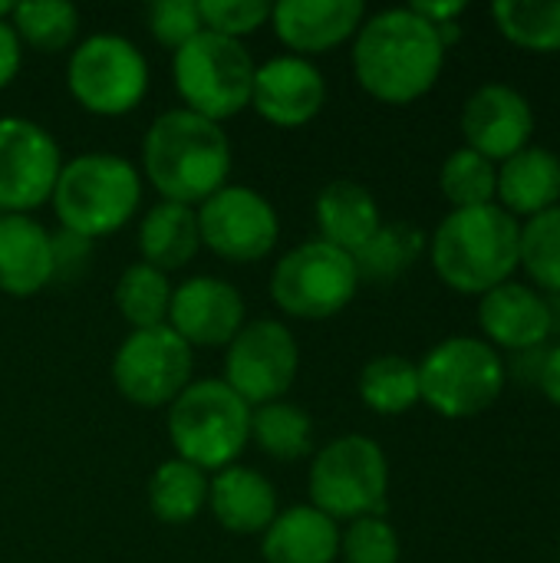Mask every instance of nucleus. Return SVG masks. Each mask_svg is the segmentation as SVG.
Returning a JSON list of instances; mask_svg holds the SVG:
<instances>
[{"label": "nucleus", "instance_id": "nucleus-1", "mask_svg": "<svg viewBox=\"0 0 560 563\" xmlns=\"http://www.w3.org/2000/svg\"><path fill=\"white\" fill-rule=\"evenodd\" d=\"M446 69L439 30L409 7L380 10L353 36V76L373 99L409 106L432 92Z\"/></svg>", "mask_w": 560, "mask_h": 563}, {"label": "nucleus", "instance_id": "nucleus-2", "mask_svg": "<svg viewBox=\"0 0 560 563\" xmlns=\"http://www.w3.org/2000/svg\"><path fill=\"white\" fill-rule=\"evenodd\" d=\"M142 172L162 201L201 205L231 178V142L224 129L191 109L152 119L142 139Z\"/></svg>", "mask_w": 560, "mask_h": 563}, {"label": "nucleus", "instance_id": "nucleus-3", "mask_svg": "<svg viewBox=\"0 0 560 563\" xmlns=\"http://www.w3.org/2000/svg\"><path fill=\"white\" fill-rule=\"evenodd\" d=\"M521 224L498 205L455 208L429 234V261L446 287L482 297L518 271Z\"/></svg>", "mask_w": 560, "mask_h": 563}, {"label": "nucleus", "instance_id": "nucleus-4", "mask_svg": "<svg viewBox=\"0 0 560 563\" xmlns=\"http://www.w3.org/2000/svg\"><path fill=\"white\" fill-rule=\"evenodd\" d=\"M139 201L142 175L116 152H83L63 162L50 198L59 228L89 241L122 231L135 218Z\"/></svg>", "mask_w": 560, "mask_h": 563}, {"label": "nucleus", "instance_id": "nucleus-5", "mask_svg": "<svg viewBox=\"0 0 560 563\" xmlns=\"http://www.w3.org/2000/svg\"><path fill=\"white\" fill-rule=\"evenodd\" d=\"M168 439L175 459L221 472L251 442V406L224 379H195L168 406Z\"/></svg>", "mask_w": 560, "mask_h": 563}, {"label": "nucleus", "instance_id": "nucleus-6", "mask_svg": "<svg viewBox=\"0 0 560 563\" xmlns=\"http://www.w3.org/2000/svg\"><path fill=\"white\" fill-rule=\"evenodd\" d=\"M419 366V402L442 419H472L505 393V360L479 336H449L436 343Z\"/></svg>", "mask_w": 560, "mask_h": 563}, {"label": "nucleus", "instance_id": "nucleus-7", "mask_svg": "<svg viewBox=\"0 0 560 563\" xmlns=\"http://www.w3.org/2000/svg\"><path fill=\"white\" fill-rule=\"evenodd\" d=\"M307 495L317 511L333 521L383 515L389 495V462L376 439L340 435L314 452Z\"/></svg>", "mask_w": 560, "mask_h": 563}, {"label": "nucleus", "instance_id": "nucleus-8", "mask_svg": "<svg viewBox=\"0 0 560 563\" xmlns=\"http://www.w3.org/2000/svg\"><path fill=\"white\" fill-rule=\"evenodd\" d=\"M254 69L257 66L241 40L211 30H201L172 56V79L185 109L218 125L251 106Z\"/></svg>", "mask_w": 560, "mask_h": 563}, {"label": "nucleus", "instance_id": "nucleus-9", "mask_svg": "<svg viewBox=\"0 0 560 563\" xmlns=\"http://www.w3.org/2000/svg\"><path fill=\"white\" fill-rule=\"evenodd\" d=\"M356 290L353 254L320 238L290 247L271 271V300L294 320H330L353 303Z\"/></svg>", "mask_w": 560, "mask_h": 563}, {"label": "nucleus", "instance_id": "nucleus-10", "mask_svg": "<svg viewBox=\"0 0 560 563\" xmlns=\"http://www.w3.org/2000/svg\"><path fill=\"white\" fill-rule=\"evenodd\" d=\"M69 96L92 115H129L149 92V59L119 33H92L66 63Z\"/></svg>", "mask_w": 560, "mask_h": 563}, {"label": "nucleus", "instance_id": "nucleus-11", "mask_svg": "<svg viewBox=\"0 0 560 563\" xmlns=\"http://www.w3.org/2000/svg\"><path fill=\"white\" fill-rule=\"evenodd\" d=\"M195 353L165 323L152 330H132L112 356V383L119 396L142 409L172 406L191 383Z\"/></svg>", "mask_w": 560, "mask_h": 563}, {"label": "nucleus", "instance_id": "nucleus-12", "mask_svg": "<svg viewBox=\"0 0 560 563\" xmlns=\"http://www.w3.org/2000/svg\"><path fill=\"white\" fill-rule=\"evenodd\" d=\"M300 369V350L287 323L248 320L224 346V383L251 406L277 402L290 393Z\"/></svg>", "mask_w": 560, "mask_h": 563}, {"label": "nucleus", "instance_id": "nucleus-13", "mask_svg": "<svg viewBox=\"0 0 560 563\" xmlns=\"http://www.w3.org/2000/svg\"><path fill=\"white\" fill-rule=\"evenodd\" d=\"M201 247L231 261V264H254L264 261L277 238L281 218L277 208L251 185H224L208 201L195 208Z\"/></svg>", "mask_w": 560, "mask_h": 563}, {"label": "nucleus", "instance_id": "nucleus-14", "mask_svg": "<svg viewBox=\"0 0 560 563\" xmlns=\"http://www.w3.org/2000/svg\"><path fill=\"white\" fill-rule=\"evenodd\" d=\"M59 142L30 119L0 115V214H30L53 198Z\"/></svg>", "mask_w": 560, "mask_h": 563}, {"label": "nucleus", "instance_id": "nucleus-15", "mask_svg": "<svg viewBox=\"0 0 560 563\" xmlns=\"http://www.w3.org/2000/svg\"><path fill=\"white\" fill-rule=\"evenodd\" d=\"M248 323V307L231 280L198 274L172 287L168 327L195 350L228 346Z\"/></svg>", "mask_w": 560, "mask_h": 563}, {"label": "nucleus", "instance_id": "nucleus-16", "mask_svg": "<svg viewBox=\"0 0 560 563\" xmlns=\"http://www.w3.org/2000/svg\"><path fill=\"white\" fill-rule=\"evenodd\" d=\"M462 135L472 152L498 165L531 145L535 109L515 86L485 82L462 106Z\"/></svg>", "mask_w": 560, "mask_h": 563}, {"label": "nucleus", "instance_id": "nucleus-17", "mask_svg": "<svg viewBox=\"0 0 560 563\" xmlns=\"http://www.w3.org/2000/svg\"><path fill=\"white\" fill-rule=\"evenodd\" d=\"M323 102L327 79L314 59L284 53L254 69L251 109L277 129H300L314 122Z\"/></svg>", "mask_w": 560, "mask_h": 563}, {"label": "nucleus", "instance_id": "nucleus-18", "mask_svg": "<svg viewBox=\"0 0 560 563\" xmlns=\"http://www.w3.org/2000/svg\"><path fill=\"white\" fill-rule=\"evenodd\" d=\"M363 20V0H281L271 7L277 40L304 59L343 46L356 36Z\"/></svg>", "mask_w": 560, "mask_h": 563}, {"label": "nucleus", "instance_id": "nucleus-19", "mask_svg": "<svg viewBox=\"0 0 560 563\" xmlns=\"http://www.w3.org/2000/svg\"><path fill=\"white\" fill-rule=\"evenodd\" d=\"M479 327L495 350H538L554 330V310L535 287L508 280L482 294Z\"/></svg>", "mask_w": 560, "mask_h": 563}, {"label": "nucleus", "instance_id": "nucleus-20", "mask_svg": "<svg viewBox=\"0 0 560 563\" xmlns=\"http://www.w3.org/2000/svg\"><path fill=\"white\" fill-rule=\"evenodd\" d=\"M53 284V238L30 214H0V290L36 297Z\"/></svg>", "mask_w": 560, "mask_h": 563}, {"label": "nucleus", "instance_id": "nucleus-21", "mask_svg": "<svg viewBox=\"0 0 560 563\" xmlns=\"http://www.w3.org/2000/svg\"><path fill=\"white\" fill-rule=\"evenodd\" d=\"M208 508L228 534H264L277 518V488L257 468L228 465L208 482Z\"/></svg>", "mask_w": 560, "mask_h": 563}, {"label": "nucleus", "instance_id": "nucleus-22", "mask_svg": "<svg viewBox=\"0 0 560 563\" xmlns=\"http://www.w3.org/2000/svg\"><path fill=\"white\" fill-rule=\"evenodd\" d=\"M261 554L267 563H333L340 558V525L314 505H294L277 511L261 534Z\"/></svg>", "mask_w": 560, "mask_h": 563}, {"label": "nucleus", "instance_id": "nucleus-23", "mask_svg": "<svg viewBox=\"0 0 560 563\" xmlns=\"http://www.w3.org/2000/svg\"><path fill=\"white\" fill-rule=\"evenodd\" d=\"M495 205L505 208L515 221L535 218L560 205V155L541 145H528L518 155L505 158L498 168Z\"/></svg>", "mask_w": 560, "mask_h": 563}, {"label": "nucleus", "instance_id": "nucleus-24", "mask_svg": "<svg viewBox=\"0 0 560 563\" xmlns=\"http://www.w3.org/2000/svg\"><path fill=\"white\" fill-rule=\"evenodd\" d=\"M314 214H317L320 241H327L347 254H356L383 224L380 201L373 198V191L350 178L330 181L317 195Z\"/></svg>", "mask_w": 560, "mask_h": 563}, {"label": "nucleus", "instance_id": "nucleus-25", "mask_svg": "<svg viewBox=\"0 0 560 563\" xmlns=\"http://www.w3.org/2000/svg\"><path fill=\"white\" fill-rule=\"evenodd\" d=\"M135 244L142 254V264L168 274L182 271L195 254L201 251V234H198V214L188 205L175 201H158L152 205L135 231Z\"/></svg>", "mask_w": 560, "mask_h": 563}, {"label": "nucleus", "instance_id": "nucleus-26", "mask_svg": "<svg viewBox=\"0 0 560 563\" xmlns=\"http://www.w3.org/2000/svg\"><path fill=\"white\" fill-rule=\"evenodd\" d=\"M429 251V238L422 228L409 224V221H389L380 224V231L353 254L356 261V274L360 284H393L396 277H403L422 254Z\"/></svg>", "mask_w": 560, "mask_h": 563}, {"label": "nucleus", "instance_id": "nucleus-27", "mask_svg": "<svg viewBox=\"0 0 560 563\" xmlns=\"http://www.w3.org/2000/svg\"><path fill=\"white\" fill-rule=\"evenodd\" d=\"M251 442L274 462H297L314 455V419L307 409L277 399L251 409Z\"/></svg>", "mask_w": 560, "mask_h": 563}, {"label": "nucleus", "instance_id": "nucleus-28", "mask_svg": "<svg viewBox=\"0 0 560 563\" xmlns=\"http://www.w3.org/2000/svg\"><path fill=\"white\" fill-rule=\"evenodd\" d=\"M208 475L182 459L162 462L149 478V508L162 525H188L208 508Z\"/></svg>", "mask_w": 560, "mask_h": 563}, {"label": "nucleus", "instance_id": "nucleus-29", "mask_svg": "<svg viewBox=\"0 0 560 563\" xmlns=\"http://www.w3.org/2000/svg\"><path fill=\"white\" fill-rule=\"evenodd\" d=\"M360 399L376 416H403L419 406V366L406 356L386 353L363 366Z\"/></svg>", "mask_w": 560, "mask_h": 563}, {"label": "nucleus", "instance_id": "nucleus-30", "mask_svg": "<svg viewBox=\"0 0 560 563\" xmlns=\"http://www.w3.org/2000/svg\"><path fill=\"white\" fill-rule=\"evenodd\" d=\"M112 300L122 313V320L132 330H152L168 323V303H172V284L168 274L149 267V264H129L112 290Z\"/></svg>", "mask_w": 560, "mask_h": 563}, {"label": "nucleus", "instance_id": "nucleus-31", "mask_svg": "<svg viewBox=\"0 0 560 563\" xmlns=\"http://www.w3.org/2000/svg\"><path fill=\"white\" fill-rule=\"evenodd\" d=\"M492 16L518 49L560 53V0H498Z\"/></svg>", "mask_w": 560, "mask_h": 563}, {"label": "nucleus", "instance_id": "nucleus-32", "mask_svg": "<svg viewBox=\"0 0 560 563\" xmlns=\"http://www.w3.org/2000/svg\"><path fill=\"white\" fill-rule=\"evenodd\" d=\"M10 23L20 43L40 53H63L76 43L79 10L69 0H23V3H13Z\"/></svg>", "mask_w": 560, "mask_h": 563}, {"label": "nucleus", "instance_id": "nucleus-33", "mask_svg": "<svg viewBox=\"0 0 560 563\" xmlns=\"http://www.w3.org/2000/svg\"><path fill=\"white\" fill-rule=\"evenodd\" d=\"M439 188L446 195V201L455 208H482V205H495V191H498V165L488 162L485 155L472 152L469 145L455 148L442 168H439Z\"/></svg>", "mask_w": 560, "mask_h": 563}, {"label": "nucleus", "instance_id": "nucleus-34", "mask_svg": "<svg viewBox=\"0 0 560 563\" xmlns=\"http://www.w3.org/2000/svg\"><path fill=\"white\" fill-rule=\"evenodd\" d=\"M518 267H525L538 290L560 294V205L521 224Z\"/></svg>", "mask_w": 560, "mask_h": 563}, {"label": "nucleus", "instance_id": "nucleus-35", "mask_svg": "<svg viewBox=\"0 0 560 563\" xmlns=\"http://www.w3.org/2000/svg\"><path fill=\"white\" fill-rule=\"evenodd\" d=\"M343 563H399V534L383 515H366L340 531Z\"/></svg>", "mask_w": 560, "mask_h": 563}, {"label": "nucleus", "instance_id": "nucleus-36", "mask_svg": "<svg viewBox=\"0 0 560 563\" xmlns=\"http://www.w3.org/2000/svg\"><path fill=\"white\" fill-rule=\"evenodd\" d=\"M198 13H201L205 30L228 36V40H241V36L257 33L271 20V3H264V0H201Z\"/></svg>", "mask_w": 560, "mask_h": 563}, {"label": "nucleus", "instance_id": "nucleus-37", "mask_svg": "<svg viewBox=\"0 0 560 563\" xmlns=\"http://www.w3.org/2000/svg\"><path fill=\"white\" fill-rule=\"evenodd\" d=\"M149 30L162 46L178 49L191 36H198L205 30V23H201L195 0H155L149 7Z\"/></svg>", "mask_w": 560, "mask_h": 563}, {"label": "nucleus", "instance_id": "nucleus-38", "mask_svg": "<svg viewBox=\"0 0 560 563\" xmlns=\"http://www.w3.org/2000/svg\"><path fill=\"white\" fill-rule=\"evenodd\" d=\"M53 238V284H76L89 264H92V244L83 234H73L66 228H59Z\"/></svg>", "mask_w": 560, "mask_h": 563}, {"label": "nucleus", "instance_id": "nucleus-39", "mask_svg": "<svg viewBox=\"0 0 560 563\" xmlns=\"http://www.w3.org/2000/svg\"><path fill=\"white\" fill-rule=\"evenodd\" d=\"M23 63V43L10 20H0V89H7Z\"/></svg>", "mask_w": 560, "mask_h": 563}, {"label": "nucleus", "instance_id": "nucleus-40", "mask_svg": "<svg viewBox=\"0 0 560 563\" xmlns=\"http://www.w3.org/2000/svg\"><path fill=\"white\" fill-rule=\"evenodd\" d=\"M409 10L419 13L426 23L442 26V23H452L455 16L465 13V0H455V3H409Z\"/></svg>", "mask_w": 560, "mask_h": 563}, {"label": "nucleus", "instance_id": "nucleus-41", "mask_svg": "<svg viewBox=\"0 0 560 563\" xmlns=\"http://www.w3.org/2000/svg\"><path fill=\"white\" fill-rule=\"evenodd\" d=\"M538 383H541V389H545V396L560 406V343L545 356V363H541V376H538Z\"/></svg>", "mask_w": 560, "mask_h": 563}, {"label": "nucleus", "instance_id": "nucleus-42", "mask_svg": "<svg viewBox=\"0 0 560 563\" xmlns=\"http://www.w3.org/2000/svg\"><path fill=\"white\" fill-rule=\"evenodd\" d=\"M10 13H13V3L10 0H0V20H10Z\"/></svg>", "mask_w": 560, "mask_h": 563}]
</instances>
